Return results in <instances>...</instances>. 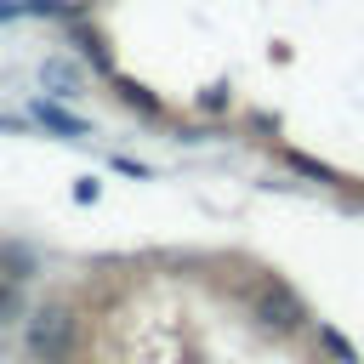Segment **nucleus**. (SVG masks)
Returning a JSON list of instances; mask_svg holds the SVG:
<instances>
[{
    "label": "nucleus",
    "mask_w": 364,
    "mask_h": 364,
    "mask_svg": "<svg viewBox=\"0 0 364 364\" xmlns=\"http://www.w3.org/2000/svg\"><path fill=\"white\" fill-rule=\"evenodd\" d=\"M250 318H256L267 336H296V330L307 324V307H301V296L284 290L279 279H262V284L250 290Z\"/></svg>",
    "instance_id": "1"
},
{
    "label": "nucleus",
    "mask_w": 364,
    "mask_h": 364,
    "mask_svg": "<svg viewBox=\"0 0 364 364\" xmlns=\"http://www.w3.org/2000/svg\"><path fill=\"white\" fill-rule=\"evenodd\" d=\"M23 341H28V353H34L40 364H46V358H68V341H74V313H68L63 301L34 307V313H28Z\"/></svg>",
    "instance_id": "2"
},
{
    "label": "nucleus",
    "mask_w": 364,
    "mask_h": 364,
    "mask_svg": "<svg viewBox=\"0 0 364 364\" xmlns=\"http://www.w3.org/2000/svg\"><path fill=\"white\" fill-rule=\"evenodd\" d=\"M40 80H46V91H51V97H74L85 74H80V63H68V57H51V63L40 68Z\"/></svg>",
    "instance_id": "3"
},
{
    "label": "nucleus",
    "mask_w": 364,
    "mask_h": 364,
    "mask_svg": "<svg viewBox=\"0 0 364 364\" xmlns=\"http://www.w3.org/2000/svg\"><path fill=\"white\" fill-rule=\"evenodd\" d=\"M34 119H40V125H51L57 136H85V131H91L80 114H68V108H57V102H34Z\"/></svg>",
    "instance_id": "4"
},
{
    "label": "nucleus",
    "mask_w": 364,
    "mask_h": 364,
    "mask_svg": "<svg viewBox=\"0 0 364 364\" xmlns=\"http://www.w3.org/2000/svg\"><path fill=\"white\" fill-rule=\"evenodd\" d=\"M324 341H330V353H336V358H341V364H353V341H347V336H341V330H330V336H324Z\"/></svg>",
    "instance_id": "5"
},
{
    "label": "nucleus",
    "mask_w": 364,
    "mask_h": 364,
    "mask_svg": "<svg viewBox=\"0 0 364 364\" xmlns=\"http://www.w3.org/2000/svg\"><path fill=\"white\" fill-rule=\"evenodd\" d=\"M17 11H23V6H6V0H0V17H17Z\"/></svg>",
    "instance_id": "6"
},
{
    "label": "nucleus",
    "mask_w": 364,
    "mask_h": 364,
    "mask_svg": "<svg viewBox=\"0 0 364 364\" xmlns=\"http://www.w3.org/2000/svg\"><path fill=\"white\" fill-rule=\"evenodd\" d=\"M6 307H11V296H6V290H0V313H6Z\"/></svg>",
    "instance_id": "7"
},
{
    "label": "nucleus",
    "mask_w": 364,
    "mask_h": 364,
    "mask_svg": "<svg viewBox=\"0 0 364 364\" xmlns=\"http://www.w3.org/2000/svg\"><path fill=\"white\" fill-rule=\"evenodd\" d=\"M0 125H6V119H0Z\"/></svg>",
    "instance_id": "8"
}]
</instances>
